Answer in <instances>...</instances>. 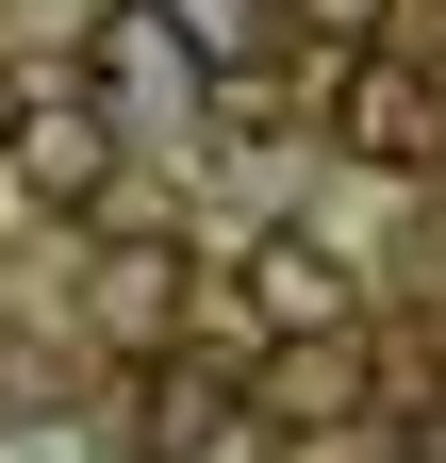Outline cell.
Listing matches in <instances>:
<instances>
[{"label":"cell","instance_id":"5","mask_svg":"<svg viewBox=\"0 0 446 463\" xmlns=\"http://www.w3.org/2000/svg\"><path fill=\"white\" fill-rule=\"evenodd\" d=\"M17 183L83 215L99 183H116V133H99V116H83V99H50V116H17Z\"/></svg>","mask_w":446,"mask_h":463},{"label":"cell","instance_id":"2","mask_svg":"<svg viewBox=\"0 0 446 463\" xmlns=\"http://www.w3.org/2000/svg\"><path fill=\"white\" fill-rule=\"evenodd\" d=\"M330 116H348V149H364V165H446V83H413L397 50H364Z\"/></svg>","mask_w":446,"mask_h":463},{"label":"cell","instance_id":"6","mask_svg":"<svg viewBox=\"0 0 446 463\" xmlns=\"http://www.w3.org/2000/svg\"><path fill=\"white\" fill-rule=\"evenodd\" d=\"M265 414H282V430H330V414H364V347H348V331L282 347V381H265Z\"/></svg>","mask_w":446,"mask_h":463},{"label":"cell","instance_id":"7","mask_svg":"<svg viewBox=\"0 0 446 463\" xmlns=\"http://www.w3.org/2000/svg\"><path fill=\"white\" fill-rule=\"evenodd\" d=\"M165 33H182L199 83H215V67H248V50H265V0H165Z\"/></svg>","mask_w":446,"mask_h":463},{"label":"cell","instance_id":"1","mask_svg":"<svg viewBox=\"0 0 446 463\" xmlns=\"http://www.w3.org/2000/svg\"><path fill=\"white\" fill-rule=\"evenodd\" d=\"M83 116H99V133H199V116H215L199 50L165 33V0H99V33H83Z\"/></svg>","mask_w":446,"mask_h":463},{"label":"cell","instance_id":"4","mask_svg":"<svg viewBox=\"0 0 446 463\" xmlns=\"http://www.w3.org/2000/svg\"><path fill=\"white\" fill-rule=\"evenodd\" d=\"M116 447H133V463H199V447H215V381H199V364H133V381H116Z\"/></svg>","mask_w":446,"mask_h":463},{"label":"cell","instance_id":"8","mask_svg":"<svg viewBox=\"0 0 446 463\" xmlns=\"http://www.w3.org/2000/svg\"><path fill=\"white\" fill-rule=\"evenodd\" d=\"M298 17H314V33H348V50H364V33H380V0H298Z\"/></svg>","mask_w":446,"mask_h":463},{"label":"cell","instance_id":"3","mask_svg":"<svg viewBox=\"0 0 446 463\" xmlns=\"http://www.w3.org/2000/svg\"><path fill=\"white\" fill-rule=\"evenodd\" d=\"M248 315L282 331V347L298 331H348V265H330L314 232H265V249H248Z\"/></svg>","mask_w":446,"mask_h":463}]
</instances>
